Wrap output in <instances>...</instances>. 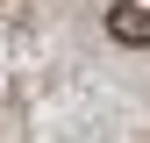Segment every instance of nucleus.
<instances>
[{
  "instance_id": "obj_1",
  "label": "nucleus",
  "mask_w": 150,
  "mask_h": 143,
  "mask_svg": "<svg viewBox=\"0 0 150 143\" xmlns=\"http://www.w3.org/2000/svg\"><path fill=\"white\" fill-rule=\"evenodd\" d=\"M107 36L129 50H150V7H136V0H115L107 7Z\"/></svg>"
}]
</instances>
